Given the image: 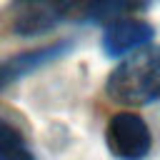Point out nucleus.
<instances>
[{
	"label": "nucleus",
	"mask_w": 160,
	"mask_h": 160,
	"mask_svg": "<svg viewBox=\"0 0 160 160\" xmlns=\"http://www.w3.org/2000/svg\"><path fill=\"white\" fill-rule=\"evenodd\" d=\"M105 95L130 108L160 100V45L148 42L125 55L105 78Z\"/></svg>",
	"instance_id": "nucleus-1"
},
{
	"label": "nucleus",
	"mask_w": 160,
	"mask_h": 160,
	"mask_svg": "<svg viewBox=\"0 0 160 160\" xmlns=\"http://www.w3.org/2000/svg\"><path fill=\"white\" fill-rule=\"evenodd\" d=\"M152 38H155V28L148 20L130 15V18H122V20L105 25L100 45L108 58H125V55L135 52L138 48L152 42Z\"/></svg>",
	"instance_id": "nucleus-4"
},
{
	"label": "nucleus",
	"mask_w": 160,
	"mask_h": 160,
	"mask_svg": "<svg viewBox=\"0 0 160 160\" xmlns=\"http://www.w3.org/2000/svg\"><path fill=\"white\" fill-rule=\"evenodd\" d=\"M0 160H38L25 135L8 120H0Z\"/></svg>",
	"instance_id": "nucleus-6"
},
{
	"label": "nucleus",
	"mask_w": 160,
	"mask_h": 160,
	"mask_svg": "<svg viewBox=\"0 0 160 160\" xmlns=\"http://www.w3.org/2000/svg\"><path fill=\"white\" fill-rule=\"evenodd\" d=\"M65 52H70V42L68 40H58V42H48V45H40V48H32V50H22V52H15L5 60H0V90H5L8 85L32 75L35 70L60 60Z\"/></svg>",
	"instance_id": "nucleus-3"
},
{
	"label": "nucleus",
	"mask_w": 160,
	"mask_h": 160,
	"mask_svg": "<svg viewBox=\"0 0 160 160\" xmlns=\"http://www.w3.org/2000/svg\"><path fill=\"white\" fill-rule=\"evenodd\" d=\"M148 8H150V0H85L82 20L105 28L115 20L130 18V15L142 12Z\"/></svg>",
	"instance_id": "nucleus-5"
},
{
	"label": "nucleus",
	"mask_w": 160,
	"mask_h": 160,
	"mask_svg": "<svg viewBox=\"0 0 160 160\" xmlns=\"http://www.w3.org/2000/svg\"><path fill=\"white\" fill-rule=\"evenodd\" d=\"M105 145L118 160H145L152 150L148 122L130 110L115 112L105 125Z\"/></svg>",
	"instance_id": "nucleus-2"
},
{
	"label": "nucleus",
	"mask_w": 160,
	"mask_h": 160,
	"mask_svg": "<svg viewBox=\"0 0 160 160\" xmlns=\"http://www.w3.org/2000/svg\"><path fill=\"white\" fill-rule=\"evenodd\" d=\"M15 2H42V0H15Z\"/></svg>",
	"instance_id": "nucleus-7"
}]
</instances>
